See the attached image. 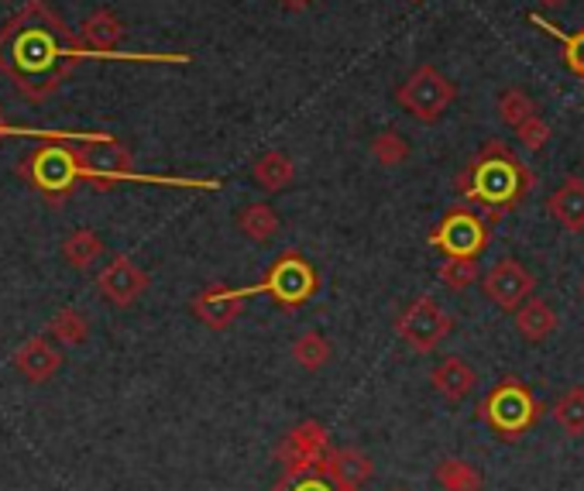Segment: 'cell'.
<instances>
[{"mask_svg":"<svg viewBox=\"0 0 584 491\" xmlns=\"http://www.w3.org/2000/svg\"><path fill=\"white\" fill-rule=\"evenodd\" d=\"M145 289H148V272L141 265H135L127 254L111 259V265L97 275V292L117 310L135 306L138 299L145 295Z\"/></svg>","mask_w":584,"mask_h":491,"instance_id":"obj_11","label":"cell"},{"mask_svg":"<svg viewBox=\"0 0 584 491\" xmlns=\"http://www.w3.org/2000/svg\"><path fill=\"white\" fill-rule=\"evenodd\" d=\"M262 292L275 299V306L293 313L320 292V275L310 259H302L299 251H286L278 254V262L269 268L262 282L245 289V295H262Z\"/></svg>","mask_w":584,"mask_h":491,"instance_id":"obj_6","label":"cell"},{"mask_svg":"<svg viewBox=\"0 0 584 491\" xmlns=\"http://www.w3.org/2000/svg\"><path fill=\"white\" fill-rule=\"evenodd\" d=\"M434 478L444 491H485V475L471 461H461V457L437 461Z\"/></svg>","mask_w":584,"mask_h":491,"instance_id":"obj_20","label":"cell"},{"mask_svg":"<svg viewBox=\"0 0 584 491\" xmlns=\"http://www.w3.org/2000/svg\"><path fill=\"white\" fill-rule=\"evenodd\" d=\"M17 173L38 189L41 200L55 206L83 182L79 148H76V141H46L17 165Z\"/></svg>","mask_w":584,"mask_h":491,"instance_id":"obj_3","label":"cell"},{"mask_svg":"<svg viewBox=\"0 0 584 491\" xmlns=\"http://www.w3.org/2000/svg\"><path fill=\"white\" fill-rule=\"evenodd\" d=\"M234 224L254 244L272 241L275 234H278V227H283V221H278V213L272 210V203H248V206H241V210H237Z\"/></svg>","mask_w":584,"mask_h":491,"instance_id":"obj_19","label":"cell"},{"mask_svg":"<svg viewBox=\"0 0 584 491\" xmlns=\"http://www.w3.org/2000/svg\"><path fill=\"white\" fill-rule=\"evenodd\" d=\"M103 251H107L103 238H100V234H94L90 227H79V230L70 234L66 241H62V259H66V265H73L76 272L94 268Z\"/></svg>","mask_w":584,"mask_h":491,"instance_id":"obj_22","label":"cell"},{"mask_svg":"<svg viewBox=\"0 0 584 491\" xmlns=\"http://www.w3.org/2000/svg\"><path fill=\"white\" fill-rule=\"evenodd\" d=\"M388 491H409V488H388Z\"/></svg>","mask_w":584,"mask_h":491,"instance_id":"obj_34","label":"cell"},{"mask_svg":"<svg viewBox=\"0 0 584 491\" xmlns=\"http://www.w3.org/2000/svg\"><path fill=\"white\" fill-rule=\"evenodd\" d=\"M536 275L515 259L495 262L488 272H482V292L492 306H499L502 313H515L526 303L530 295H536Z\"/></svg>","mask_w":584,"mask_h":491,"instance_id":"obj_10","label":"cell"},{"mask_svg":"<svg viewBox=\"0 0 584 491\" xmlns=\"http://www.w3.org/2000/svg\"><path fill=\"white\" fill-rule=\"evenodd\" d=\"M409 155H413V148H409V141L399 131H382L372 138V159L382 168H399L409 162Z\"/></svg>","mask_w":584,"mask_h":491,"instance_id":"obj_27","label":"cell"},{"mask_svg":"<svg viewBox=\"0 0 584 491\" xmlns=\"http://www.w3.org/2000/svg\"><path fill=\"white\" fill-rule=\"evenodd\" d=\"M11 365H14V372H17L21 378H28L32 386H46L49 378L59 375L62 354L49 344L46 337H32V340H25V344L14 351Z\"/></svg>","mask_w":584,"mask_h":491,"instance_id":"obj_14","label":"cell"},{"mask_svg":"<svg viewBox=\"0 0 584 491\" xmlns=\"http://www.w3.org/2000/svg\"><path fill=\"white\" fill-rule=\"evenodd\" d=\"M547 213L557 227L568 234H584V179L568 176L554 193L547 197Z\"/></svg>","mask_w":584,"mask_h":491,"instance_id":"obj_15","label":"cell"},{"mask_svg":"<svg viewBox=\"0 0 584 491\" xmlns=\"http://www.w3.org/2000/svg\"><path fill=\"white\" fill-rule=\"evenodd\" d=\"M327 454H331V433L323 430V423H316V419L293 426V430L283 437V443L275 446V457L286 467L289 481L313 475Z\"/></svg>","mask_w":584,"mask_h":491,"instance_id":"obj_9","label":"cell"},{"mask_svg":"<svg viewBox=\"0 0 584 491\" xmlns=\"http://www.w3.org/2000/svg\"><path fill=\"white\" fill-rule=\"evenodd\" d=\"M313 4V0H278V8H286V11H307Z\"/></svg>","mask_w":584,"mask_h":491,"instance_id":"obj_30","label":"cell"},{"mask_svg":"<svg viewBox=\"0 0 584 491\" xmlns=\"http://www.w3.org/2000/svg\"><path fill=\"white\" fill-rule=\"evenodd\" d=\"M430 244L444 259H479L488 248V224L474 206H453L430 230Z\"/></svg>","mask_w":584,"mask_h":491,"instance_id":"obj_8","label":"cell"},{"mask_svg":"<svg viewBox=\"0 0 584 491\" xmlns=\"http://www.w3.org/2000/svg\"><path fill=\"white\" fill-rule=\"evenodd\" d=\"M4 135H14V127H8L4 121H0V138H4Z\"/></svg>","mask_w":584,"mask_h":491,"instance_id":"obj_32","label":"cell"},{"mask_svg":"<svg viewBox=\"0 0 584 491\" xmlns=\"http://www.w3.org/2000/svg\"><path fill=\"white\" fill-rule=\"evenodd\" d=\"M94 59L49 0H28L0 25V73L28 103H46L59 93L79 62Z\"/></svg>","mask_w":584,"mask_h":491,"instance_id":"obj_1","label":"cell"},{"mask_svg":"<svg viewBox=\"0 0 584 491\" xmlns=\"http://www.w3.org/2000/svg\"><path fill=\"white\" fill-rule=\"evenodd\" d=\"M495 111H499V121H502V124L519 127L523 121H530L533 114H539V106H536V100H533L526 90L506 87L499 97H495Z\"/></svg>","mask_w":584,"mask_h":491,"instance_id":"obj_26","label":"cell"},{"mask_svg":"<svg viewBox=\"0 0 584 491\" xmlns=\"http://www.w3.org/2000/svg\"><path fill=\"white\" fill-rule=\"evenodd\" d=\"M539 416H544V405L536 402V395L515 375L502 378L482 402V419L488 423V430L509 443L530 433Z\"/></svg>","mask_w":584,"mask_h":491,"instance_id":"obj_4","label":"cell"},{"mask_svg":"<svg viewBox=\"0 0 584 491\" xmlns=\"http://www.w3.org/2000/svg\"><path fill=\"white\" fill-rule=\"evenodd\" d=\"M512 324H515L519 340H526V344H544V340H550V337L557 333L560 316H557V310L547 303V299L530 295L526 303L512 313Z\"/></svg>","mask_w":584,"mask_h":491,"instance_id":"obj_16","label":"cell"},{"mask_svg":"<svg viewBox=\"0 0 584 491\" xmlns=\"http://www.w3.org/2000/svg\"><path fill=\"white\" fill-rule=\"evenodd\" d=\"M581 295H584V282H581Z\"/></svg>","mask_w":584,"mask_h":491,"instance_id":"obj_35","label":"cell"},{"mask_svg":"<svg viewBox=\"0 0 584 491\" xmlns=\"http://www.w3.org/2000/svg\"><path fill=\"white\" fill-rule=\"evenodd\" d=\"M440 282L453 292H461L468 286H474L482 279V268H479V259H444L440 265Z\"/></svg>","mask_w":584,"mask_h":491,"instance_id":"obj_28","label":"cell"},{"mask_svg":"<svg viewBox=\"0 0 584 491\" xmlns=\"http://www.w3.org/2000/svg\"><path fill=\"white\" fill-rule=\"evenodd\" d=\"M453 100H458V83L447 79L437 66H430V62L426 66H417L396 87V103L420 124H437L450 111Z\"/></svg>","mask_w":584,"mask_h":491,"instance_id":"obj_5","label":"cell"},{"mask_svg":"<svg viewBox=\"0 0 584 491\" xmlns=\"http://www.w3.org/2000/svg\"><path fill=\"white\" fill-rule=\"evenodd\" d=\"M530 21H533V25L544 32V35L557 38L560 46H564V70L584 83V28H581V32H564L560 25H554V21H547L544 14H530Z\"/></svg>","mask_w":584,"mask_h":491,"instance_id":"obj_21","label":"cell"},{"mask_svg":"<svg viewBox=\"0 0 584 491\" xmlns=\"http://www.w3.org/2000/svg\"><path fill=\"white\" fill-rule=\"evenodd\" d=\"M334 491H358V488H344V484H334Z\"/></svg>","mask_w":584,"mask_h":491,"instance_id":"obj_33","label":"cell"},{"mask_svg":"<svg viewBox=\"0 0 584 491\" xmlns=\"http://www.w3.org/2000/svg\"><path fill=\"white\" fill-rule=\"evenodd\" d=\"M313 475H323V478H331L334 484L361 491V484H368L375 478V461L368 454H361L358 446H340V451H331L327 457L320 461V467Z\"/></svg>","mask_w":584,"mask_h":491,"instance_id":"obj_13","label":"cell"},{"mask_svg":"<svg viewBox=\"0 0 584 491\" xmlns=\"http://www.w3.org/2000/svg\"><path fill=\"white\" fill-rule=\"evenodd\" d=\"M539 4H544V8H564L568 0H539Z\"/></svg>","mask_w":584,"mask_h":491,"instance_id":"obj_31","label":"cell"},{"mask_svg":"<svg viewBox=\"0 0 584 491\" xmlns=\"http://www.w3.org/2000/svg\"><path fill=\"white\" fill-rule=\"evenodd\" d=\"M430 386L437 389L440 399L458 405L474 392V386H479V372H474L464 357H444L440 365L430 372Z\"/></svg>","mask_w":584,"mask_h":491,"instance_id":"obj_17","label":"cell"},{"mask_svg":"<svg viewBox=\"0 0 584 491\" xmlns=\"http://www.w3.org/2000/svg\"><path fill=\"white\" fill-rule=\"evenodd\" d=\"M554 419L568 437H584V386H571L554 402Z\"/></svg>","mask_w":584,"mask_h":491,"instance_id":"obj_25","label":"cell"},{"mask_svg":"<svg viewBox=\"0 0 584 491\" xmlns=\"http://www.w3.org/2000/svg\"><path fill=\"white\" fill-rule=\"evenodd\" d=\"M331 357H334L331 340L323 333H316V330H307L302 337L293 340V361H296V368H302V372H310V375L323 372Z\"/></svg>","mask_w":584,"mask_h":491,"instance_id":"obj_23","label":"cell"},{"mask_svg":"<svg viewBox=\"0 0 584 491\" xmlns=\"http://www.w3.org/2000/svg\"><path fill=\"white\" fill-rule=\"evenodd\" d=\"M453 330V316L437 303L434 295L413 299L399 316H396V333L399 340L417 354H434L447 333Z\"/></svg>","mask_w":584,"mask_h":491,"instance_id":"obj_7","label":"cell"},{"mask_svg":"<svg viewBox=\"0 0 584 491\" xmlns=\"http://www.w3.org/2000/svg\"><path fill=\"white\" fill-rule=\"evenodd\" d=\"M251 176H254L258 186L269 189V193H283L286 186L296 182V162H293L286 152L272 148V152L258 155V159L251 162Z\"/></svg>","mask_w":584,"mask_h":491,"instance_id":"obj_18","label":"cell"},{"mask_svg":"<svg viewBox=\"0 0 584 491\" xmlns=\"http://www.w3.org/2000/svg\"><path fill=\"white\" fill-rule=\"evenodd\" d=\"M245 289H231V286H207L203 292L192 295V316L200 319V324H207L210 330H227L237 324V316L245 313Z\"/></svg>","mask_w":584,"mask_h":491,"instance_id":"obj_12","label":"cell"},{"mask_svg":"<svg viewBox=\"0 0 584 491\" xmlns=\"http://www.w3.org/2000/svg\"><path fill=\"white\" fill-rule=\"evenodd\" d=\"M49 337H55L59 344L66 348H79L90 337V319L83 316V310L76 306H62L52 319H49Z\"/></svg>","mask_w":584,"mask_h":491,"instance_id":"obj_24","label":"cell"},{"mask_svg":"<svg viewBox=\"0 0 584 491\" xmlns=\"http://www.w3.org/2000/svg\"><path fill=\"white\" fill-rule=\"evenodd\" d=\"M512 135L519 138V144L526 148V152H544L547 141H550V124L544 114H533L530 121H523L519 127H512Z\"/></svg>","mask_w":584,"mask_h":491,"instance_id":"obj_29","label":"cell"},{"mask_svg":"<svg viewBox=\"0 0 584 491\" xmlns=\"http://www.w3.org/2000/svg\"><path fill=\"white\" fill-rule=\"evenodd\" d=\"M4 4H11V0H4Z\"/></svg>","mask_w":584,"mask_h":491,"instance_id":"obj_36","label":"cell"},{"mask_svg":"<svg viewBox=\"0 0 584 491\" xmlns=\"http://www.w3.org/2000/svg\"><path fill=\"white\" fill-rule=\"evenodd\" d=\"M453 189H458V197L464 203L482 210L485 217L499 221L502 213H512L515 206H523L530 200V193L536 189V173L519 162V155L506 141L492 138L458 173Z\"/></svg>","mask_w":584,"mask_h":491,"instance_id":"obj_2","label":"cell"},{"mask_svg":"<svg viewBox=\"0 0 584 491\" xmlns=\"http://www.w3.org/2000/svg\"><path fill=\"white\" fill-rule=\"evenodd\" d=\"M413 4H420V0H413Z\"/></svg>","mask_w":584,"mask_h":491,"instance_id":"obj_37","label":"cell"}]
</instances>
